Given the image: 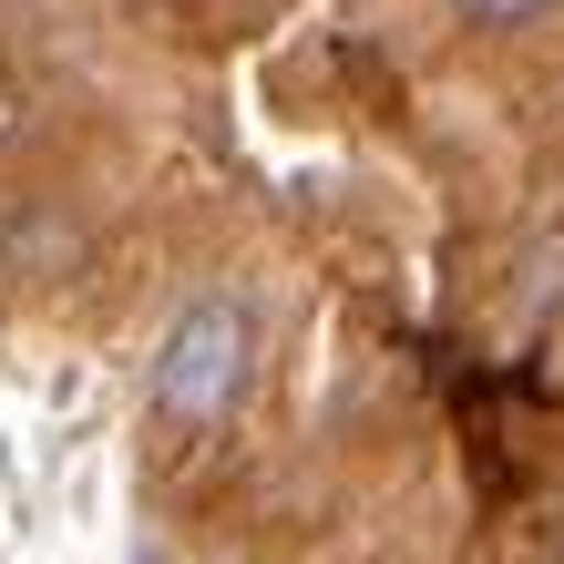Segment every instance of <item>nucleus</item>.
<instances>
[{
  "label": "nucleus",
  "instance_id": "obj_1",
  "mask_svg": "<svg viewBox=\"0 0 564 564\" xmlns=\"http://www.w3.org/2000/svg\"><path fill=\"white\" fill-rule=\"evenodd\" d=\"M247 359H257V328L237 297H185L154 339V411L175 431H216L247 390Z\"/></svg>",
  "mask_w": 564,
  "mask_h": 564
},
{
  "label": "nucleus",
  "instance_id": "obj_2",
  "mask_svg": "<svg viewBox=\"0 0 564 564\" xmlns=\"http://www.w3.org/2000/svg\"><path fill=\"white\" fill-rule=\"evenodd\" d=\"M462 11H473L482 31H523V21H544L554 0H462Z\"/></svg>",
  "mask_w": 564,
  "mask_h": 564
}]
</instances>
